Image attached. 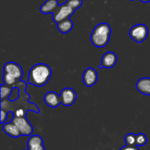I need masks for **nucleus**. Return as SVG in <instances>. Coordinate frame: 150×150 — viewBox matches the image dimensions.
<instances>
[{
	"label": "nucleus",
	"mask_w": 150,
	"mask_h": 150,
	"mask_svg": "<svg viewBox=\"0 0 150 150\" xmlns=\"http://www.w3.org/2000/svg\"><path fill=\"white\" fill-rule=\"evenodd\" d=\"M52 75V70L46 64L39 63L31 67L28 76L27 83L33 86L41 87L46 84Z\"/></svg>",
	"instance_id": "f257e3e1"
},
{
	"label": "nucleus",
	"mask_w": 150,
	"mask_h": 150,
	"mask_svg": "<svg viewBox=\"0 0 150 150\" xmlns=\"http://www.w3.org/2000/svg\"><path fill=\"white\" fill-rule=\"evenodd\" d=\"M111 28L107 23H100L94 28L91 34V42L98 48H103L109 42Z\"/></svg>",
	"instance_id": "f03ea898"
},
{
	"label": "nucleus",
	"mask_w": 150,
	"mask_h": 150,
	"mask_svg": "<svg viewBox=\"0 0 150 150\" xmlns=\"http://www.w3.org/2000/svg\"><path fill=\"white\" fill-rule=\"evenodd\" d=\"M130 37L133 40L138 43L144 42L147 38L149 34V29L147 26L142 23H139L130 29Z\"/></svg>",
	"instance_id": "7ed1b4c3"
},
{
	"label": "nucleus",
	"mask_w": 150,
	"mask_h": 150,
	"mask_svg": "<svg viewBox=\"0 0 150 150\" xmlns=\"http://www.w3.org/2000/svg\"><path fill=\"white\" fill-rule=\"evenodd\" d=\"M75 13V10L64 3L60 4L55 12L53 13V20L56 23H59L64 19L70 18V16H73Z\"/></svg>",
	"instance_id": "20e7f679"
},
{
	"label": "nucleus",
	"mask_w": 150,
	"mask_h": 150,
	"mask_svg": "<svg viewBox=\"0 0 150 150\" xmlns=\"http://www.w3.org/2000/svg\"><path fill=\"white\" fill-rule=\"evenodd\" d=\"M12 122L18 127L20 130L21 136H29L33 133V127L30 124L26 117H13Z\"/></svg>",
	"instance_id": "39448f33"
},
{
	"label": "nucleus",
	"mask_w": 150,
	"mask_h": 150,
	"mask_svg": "<svg viewBox=\"0 0 150 150\" xmlns=\"http://www.w3.org/2000/svg\"><path fill=\"white\" fill-rule=\"evenodd\" d=\"M61 103L64 106H70L77 99V94L71 88H64L60 92Z\"/></svg>",
	"instance_id": "423d86ee"
},
{
	"label": "nucleus",
	"mask_w": 150,
	"mask_h": 150,
	"mask_svg": "<svg viewBox=\"0 0 150 150\" xmlns=\"http://www.w3.org/2000/svg\"><path fill=\"white\" fill-rule=\"evenodd\" d=\"M3 71L4 73H7L15 77L18 81H20L23 76V70L21 67L13 62H9L4 64L3 67Z\"/></svg>",
	"instance_id": "0eeeda50"
},
{
	"label": "nucleus",
	"mask_w": 150,
	"mask_h": 150,
	"mask_svg": "<svg viewBox=\"0 0 150 150\" xmlns=\"http://www.w3.org/2000/svg\"><path fill=\"white\" fill-rule=\"evenodd\" d=\"M98 76L96 70L92 67H87L83 74V82L86 87H92L98 81Z\"/></svg>",
	"instance_id": "6e6552de"
},
{
	"label": "nucleus",
	"mask_w": 150,
	"mask_h": 150,
	"mask_svg": "<svg viewBox=\"0 0 150 150\" xmlns=\"http://www.w3.org/2000/svg\"><path fill=\"white\" fill-rule=\"evenodd\" d=\"M117 62V56L115 53L106 52L103 54L101 59V64L99 65V68H112L116 65Z\"/></svg>",
	"instance_id": "1a4fd4ad"
},
{
	"label": "nucleus",
	"mask_w": 150,
	"mask_h": 150,
	"mask_svg": "<svg viewBox=\"0 0 150 150\" xmlns=\"http://www.w3.org/2000/svg\"><path fill=\"white\" fill-rule=\"evenodd\" d=\"M28 150H45L42 138L39 135L30 136L27 141Z\"/></svg>",
	"instance_id": "9d476101"
},
{
	"label": "nucleus",
	"mask_w": 150,
	"mask_h": 150,
	"mask_svg": "<svg viewBox=\"0 0 150 150\" xmlns=\"http://www.w3.org/2000/svg\"><path fill=\"white\" fill-rule=\"evenodd\" d=\"M44 102L51 108H57L61 104V100L56 92H48L44 96Z\"/></svg>",
	"instance_id": "9b49d317"
},
{
	"label": "nucleus",
	"mask_w": 150,
	"mask_h": 150,
	"mask_svg": "<svg viewBox=\"0 0 150 150\" xmlns=\"http://www.w3.org/2000/svg\"><path fill=\"white\" fill-rule=\"evenodd\" d=\"M59 6L57 0H46L40 7V11L42 14L54 13Z\"/></svg>",
	"instance_id": "f8f14e48"
},
{
	"label": "nucleus",
	"mask_w": 150,
	"mask_h": 150,
	"mask_svg": "<svg viewBox=\"0 0 150 150\" xmlns=\"http://www.w3.org/2000/svg\"><path fill=\"white\" fill-rule=\"evenodd\" d=\"M2 130L5 134L8 135L10 137L18 138L21 136V133L19 129L12 121L10 122L5 123L3 125Z\"/></svg>",
	"instance_id": "ddd939ff"
},
{
	"label": "nucleus",
	"mask_w": 150,
	"mask_h": 150,
	"mask_svg": "<svg viewBox=\"0 0 150 150\" xmlns=\"http://www.w3.org/2000/svg\"><path fill=\"white\" fill-rule=\"evenodd\" d=\"M136 88L143 95L150 96V78L144 77L139 79L136 83Z\"/></svg>",
	"instance_id": "4468645a"
},
{
	"label": "nucleus",
	"mask_w": 150,
	"mask_h": 150,
	"mask_svg": "<svg viewBox=\"0 0 150 150\" xmlns=\"http://www.w3.org/2000/svg\"><path fill=\"white\" fill-rule=\"evenodd\" d=\"M57 24V29L62 34L68 33L73 28V22L70 18L64 19Z\"/></svg>",
	"instance_id": "2eb2a0df"
},
{
	"label": "nucleus",
	"mask_w": 150,
	"mask_h": 150,
	"mask_svg": "<svg viewBox=\"0 0 150 150\" xmlns=\"http://www.w3.org/2000/svg\"><path fill=\"white\" fill-rule=\"evenodd\" d=\"M13 92V87L6 86L5 84L1 85V100L8 99L11 93Z\"/></svg>",
	"instance_id": "dca6fc26"
},
{
	"label": "nucleus",
	"mask_w": 150,
	"mask_h": 150,
	"mask_svg": "<svg viewBox=\"0 0 150 150\" xmlns=\"http://www.w3.org/2000/svg\"><path fill=\"white\" fill-rule=\"evenodd\" d=\"M3 81H4V84H5L6 86H11L13 88V86L16 83V82L18 81V80L16 78L10 76V74L4 73H3Z\"/></svg>",
	"instance_id": "f3484780"
},
{
	"label": "nucleus",
	"mask_w": 150,
	"mask_h": 150,
	"mask_svg": "<svg viewBox=\"0 0 150 150\" xmlns=\"http://www.w3.org/2000/svg\"><path fill=\"white\" fill-rule=\"evenodd\" d=\"M125 142L126 145L136 146V135L133 133H128L125 137Z\"/></svg>",
	"instance_id": "a211bd4d"
},
{
	"label": "nucleus",
	"mask_w": 150,
	"mask_h": 150,
	"mask_svg": "<svg viewBox=\"0 0 150 150\" xmlns=\"http://www.w3.org/2000/svg\"><path fill=\"white\" fill-rule=\"evenodd\" d=\"M147 143V137L144 133H139L136 135V146H144Z\"/></svg>",
	"instance_id": "6ab92c4d"
},
{
	"label": "nucleus",
	"mask_w": 150,
	"mask_h": 150,
	"mask_svg": "<svg viewBox=\"0 0 150 150\" xmlns=\"http://www.w3.org/2000/svg\"><path fill=\"white\" fill-rule=\"evenodd\" d=\"M66 4L70 6L73 10H76L77 9L80 8L83 4V1H76V0H67Z\"/></svg>",
	"instance_id": "aec40b11"
},
{
	"label": "nucleus",
	"mask_w": 150,
	"mask_h": 150,
	"mask_svg": "<svg viewBox=\"0 0 150 150\" xmlns=\"http://www.w3.org/2000/svg\"><path fill=\"white\" fill-rule=\"evenodd\" d=\"M8 114L9 112L6 111L5 110L1 109V122H0V123H1V125L4 124V123L6 122V120H7V115H8Z\"/></svg>",
	"instance_id": "412c9836"
},
{
	"label": "nucleus",
	"mask_w": 150,
	"mask_h": 150,
	"mask_svg": "<svg viewBox=\"0 0 150 150\" xmlns=\"http://www.w3.org/2000/svg\"><path fill=\"white\" fill-rule=\"evenodd\" d=\"M120 150H139L138 148V146H129V145H126V146L122 147Z\"/></svg>",
	"instance_id": "4be33fe9"
},
{
	"label": "nucleus",
	"mask_w": 150,
	"mask_h": 150,
	"mask_svg": "<svg viewBox=\"0 0 150 150\" xmlns=\"http://www.w3.org/2000/svg\"><path fill=\"white\" fill-rule=\"evenodd\" d=\"M142 2H144V3H147V2H149L150 0H140Z\"/></svg>",
	"instance_id": "5701e85b"
},
{
	"label": "nucleus",
	"mask_w": 150,
	"mask_h": 150,
	"mask_svg": "<svg viewBox=\"0 0 150 150\" xmlns=\"http://www.w3.org/2000/svg\"><path fill=\"white\" fill-rule=\"evenodd\" d=\"M76 1H83V0H76Z\"/></svg>",
	"instance_id": "b1692460"
},
{
	"label": "nucleus",
	"mask_w": 150,
	"mask_h": 150,
	"mask_svg": "<svg viewBox=\"0 0 150 150\" xmlns=\"http://www.w3.org/2000/svg\"><path fill=\"white\" fill-rule=\"evenodd\" d=\"M130 1H135V0H130Z\"/></svg>",
	"instance_id": "393cba45"
},
{
	"label": "nucleus",
	"mask_w": 150,
	"mask_h": 150,
	"mask_svg": "<svg viewBox=\"0 0 150 150\" xmlns=\"http://www.w3.org/2000/svg\"><path fill=\"white\" fill-rule=\"evenodd\" d=\"M149 29H150V27H149Z\"/></svg>",
	"instance_id": "a878e982"
}]
</instances>
